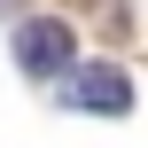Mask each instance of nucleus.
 Wrapping results in <instances>:
<instances>
[{"label":"nucleus","instance_id":"nucleus-1","mask_svg":"<svg viewBox=\"0 0 148 148\" xmlns=\"http://www.w3.org/2000/svg\"><path fill=\"white\" fill-rule=\"evenodd\" d=\"M70 55H78V39H70V23H62V16H31V23L16 31V62H23L31 78H62V70H70Z\"/></svg>","mask_w":148,"mask_h":148},{"label":"nucleus","instance_id":"nucleus-2","mask_svg":"<svg viewBox=\"0 0 148 148\" xmlns=\"http://www.w3.org/2000/svg\"><path fill=\"white\" fill-rule=\"evenodd\" d=\"M62 101H70V109H101V117H125V109H133V78H125L117 62H86V70H70Z\"/></svg>","mask_w":148,"mask_h":148}]
</instances>
